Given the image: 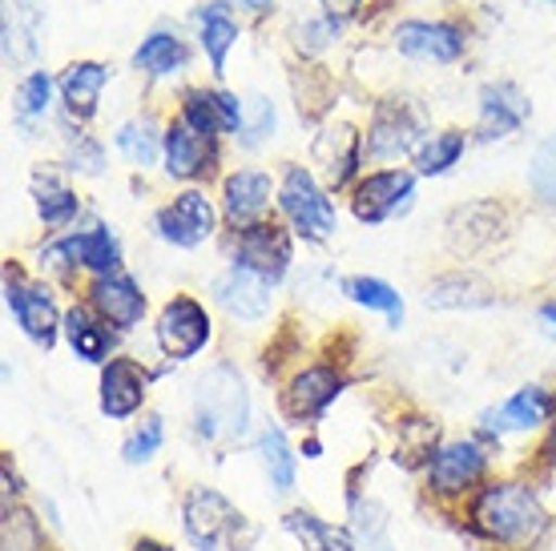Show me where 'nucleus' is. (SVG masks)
<instances>
[{"label":"nucleus","mask_w":556,"mask_h":551,"mask_svg":"<svg viewBox=\"0 0 556 551\" xmlns=\"http://www.w3.org/2000/svg\"><path fill=\"white\" fill-rule=\"evenodd\" d=\"M181 515H186V536L202 551H251L254 536H258L251 520L210 487H194L186 496Z\"/></svg>","instance_id":"1"},{"label":"nucleus","mask_w":556,"mask_h":551,"mask_svg":"<svg viewBox=\"0 0 556 551\" xmlns=\"http://www.w3.org/2000/svg\"><path fill=\"white\" fill-rule=\"evenodd\" d=\"M476 527L496 543H532L544 531V511L536 503L529 487L520 483H501L488 487L484 496L476 499Z\"/></svg>","instance_id":"2"},{"label":"nucleus","mask_w":556,"mask_h":551,"mask_svg":"<svg viewBox=\"0 0 556 551\" xmlns=\"http://www.w3.org/2000/svg\"><path fill=\"white\" fill-rule=\"evenodd\" d=\"M247 414H251V399L242 390V379H238L230 367H214V371L198 383L194 395V431L210 443H226L238 439L247 431Z\"/></svg>","instance_id":"3"},{"label":"nucleus","mask_w":556,"mask_h":551,"mask_svg":"<svg viewBox=\"0 0 556 551\" xmlns=\"http://www.w3.org/2000/svg\"><path fill=\"white\" fill-rule=\"evenodd\" d=\"M278 206L294 221V230L303 238H311V242H323V238L334 234V206L327 202V193L315 185L311 169L303 166L287 169V181L278 190Z\"/></svg>","instance_id":"4"},{"label":"nucleus","mask_w":556,"mask_h":551,"mask_svg":"<svg viewBox=\"0 0 556 551\" xmlns=\"http://www.w3.org/2000/svg\"><path fill=\"white\" fill-rule=\"evenodd\" d=\"M412 193H416V181L404 169H379V174H367V178L355 185V197H351V209L355 218L376 226V221H388L391 214L412 206Z\"/></svg>","instance_id":"5"},{"label":"nucleus","mask_w":556,"mask_h":551,"mask_svg":"<svg viewBox=\"0 0 556 551\" xmlns=\"http://www.w3.org/2000/svg\"><path fill=\"white\" fill-rule=\"evenodd\" d=\"M157 343L169 359H194L210 343V318L194 298H174L157 318Z\"/></svg>","instance_id":"6"},{"label":"nucleus","mask_w":556,"mask_h":551,"mask_svg":"<svg viewBox=\"0 0 556 551\" xmlns=\"http://www.w3.org/2000/svg\"><path fill=\"white\" fill-rule=\"evenodd\" d=\"M153 226L174 246H198V242H206L214 234V206L206 202V193L186 190L166 209H157Z\"/></svg>","instance_id":"7"},{"label":"nucleus","mask_w":556,"mask_h":551,"mask_svg":"<svg viewBox=\"0 0 556 551\" xmlns=\"http://www.w3.org/2000/svg\"><path fill=\"white\" fill-rule=\"evenodd\" d=\"M238 266H247L266 282H278L291 266V238L278 226H247L238 234Z\"/></svg>","instance_id":"8"},{"label":"nucleus","mask_w":556,"mask_h":551,"mask_svg":"<svg viewBox=\"0 0 556 551\" xmlns=\"http://www.w3.org/2000/svg\"><path fill=\"white\" fill-rule=\"evenodd\" d=\"M395 44H400V53L419 56V61H440V65L464 53L459 28L444 25V21H404L395 28Z\"/></svg>","instance_id":"9"},{"label":"nucleus","mask_w":556,"mask_h":551,"mask_svg":"<svg viewBox=\"0 0 556 551\" xmlns=\"http://www.w3.org/2000/svg\"><path fill=\"white\" fill-rule=\"evenodd\" d=\"M45 258L53 266H89V270L113 274L122 249H117V238H113L105 226H93V230H85V234H73V238H65V242H56V246H49Z\"/></svg>","instance_id":"10"},{"label":"nucleus","mask_w":556,"mask_h":551,"mask_svg":"<svg viewBox=\"0 0 556 551\" xmlns=\"http://www.w3.org/2000/svg\"><path fill=\"white\" fill-rule=\"evenodd\" d=\"M214 133H202L190 121H178L166 133V169L174 178H202L214 169Z\"/></svg>","instance_id":"11"},{"label":"nucleus","mask_w":556,"mask_h":551,"mask_svg":"<svg viewBox=\"0 0 556 551\" xmlns=\"http://www.w3.org/2000/svg\"><path fill=\"white\" fill-rule=\"evenodd\" d=\"M4 294H9V306H13L16 322L25 326V334L33 343L41 346H53L56 338V306L49 298V290L45 286H28V282H16L9 278L4 282Z\"/></svg>","instance_id":"12"},{"label":"nucleus","mask_w":556,"mask_h":551,"mask_svg":"<svg viewBox=\"0 0 556 551\" xmlns=\"http://www.w3.org/2000/svg\"><path fill=\"white\" fill-rule=\"evenodd\" d=\"M214 294H218V303L230 310L235 318H247V322H254V318L266 315V306H270V282H266L263 274H254V270H247V266H230L218 282H214Z\"/></svg>","instance_id":"13"},{"label":"nucleus","mask_w":556,"mask_h":551,"mask_svg":"<svg viewBox=\"0 0 556 551\" xmlns=\"http://www.w3.org/2000/svg\"><path fill=\"white\" fill-rule=\"evenodd\" d=\"M150 374L141 371L134 359H110V367L101 371V411L113 419H126L141 407L146 399Z\"/></svg>","instance_id":"14"},{"label":"nucleus","mask_w":556,"mask_h":551,"mask_svg":"<svg viewBox=\"0 0 556 551\" xmlns=\"http://www.w3.org/2000/svg\"><path fill=\"white\" fill-rule=\"evenodd\" d=\"M484 463L488 459L476 443H447L444 451H435V459H431V487L444 496L464 491L484 475Z\"/></svg>","instance_id":"15"},{"label":"nucleus","mask_w":556,"mask_h":551,"mask_svg":"<svg viewBox=\"0 0 556 551\" xmlns=\"http://www.w3.org/2000/svg\"><path fill=\"white\" fill-rule=\"evenodd\" d=\"M93 306L101 310V318H105V322H113V326L129 331V326H138L141 315H146V294L134 286V278L101 274L98 282H93Z\"/></svg>","instance_id":"16"},{"label":"nucleus","mask_w":556,"mask_h":551,"mask_svg":"<svg viewBox=\"0 0 556 551\" xmlns=\"http://www.w3.org/2000/svg\"><path fill=\"white\" fill-rule=\"evenodd\" d=\"M529 117V101L520 97L516 85H488L480 93V133L488 141L516 133Z\"/></svg>","instance_id":"17"},{"label":"nucleus","mask_w":556,"mask_h":551,"mask_svg":"<svg viewBox=\"0 0 556 551\" xmlns=\"http://www.w3.org/2000/svg\"><path fill=\"white\" fill-rule=\"evenodd\" d=\"M339 386H343V379H339L331 367H311V371H303L291 383L282 407H287L291 419H315V414H323L334 402Z\"/></svg>","instance_id":"18"},{"label":"nucleus","mask_w":556,"mask_h":551,"mask_svg":"<svg viewBox=\"0 0 556 551\" xmlns=\"http://www.w3.org/2000/svg\"><path fill=\"white\" fill-rule=\"evenodd\" d=\"M548 414H553V395L544 386H525V390H516L513 399L504 402L501 411H488V427L529 431V427H541Z\"/></svg>","instance_id":"19"},{"label":"nucleus","mask_w":556,"mask_h":551,"mask_svg":"<svg viewBox=\"0 0 556 551\" xmlns=\"http://www.w3.org/2000/svg\"><path fill=\"white\" fill-rule=\"evenodd\" d=\"M101 89H105V65H98V61H77V65L65 73V81H61L65 110H70L77 121L93 117V113H98Z\"/></svg>","instance_id":"20"},{"label":"nucleus","mask_w":556,"mask_h":551,"mask_svg":"<svg viewBox=\"0 0 556 551\" xmlns=\"http://www.w3.org/2000/svg\"><path fill=\"white\" fill-rule=\"evenodd\" d=\"M412 141H416V117L404 110V105H383L376 113V125H371V153L376 157H400V153L412 150Z\"/></svg>","instance_id":"21"},{"label":"nucleus","mask_w":556,"mask_h":551,"mask_svg":"<svg viewBox=\"0 0 556 551\" xmlns=\"http://www.w3.org/2000/svg\"><path fill=\"white\" fill-rule=\"evenodd\" d=\"M270 202V178L258 169H242L235 178H226V218L251 221L258 218Z\"/></svg>","instance_id":"22"},{"label":"nucleus","mask_w":556,"mask_h":551,"mask_svg":"<svg viewBox=\"0 0 556 551\" xmlns=\"http://www.w3.org/2000/svg\"><path fill=\"white\" fill-rule=\"evenodd\" d=\"M198 25H202V49H206L210 65H214V73L223 77L226 73V53L235 49L238 41V21L230 16V4H206L202 13H198Z\"/></svg>","instance_id":"23"},{"label":"nucleus","mask_w":556,"mask_h":551,"mask_svg":"<svg viewBox=\"0 0 556 551\" xmlns=\"http://www.w3.org/2000/svg\"><path fill=\"white\" fill-rule=\"evenodd\" d=\"M65 334H70L73 350L89 362H101L113 346V334L105 331V322H98L89 310H70L65 315Z\"/></svg>","instance_id":"24"},{"label":"nucleus","mask_w":556,"mask_h":551,"mask_svg":"<svg viewBox=\"0 0 556 551\" xmlns=\"http://www.w3.org/2000/svg\"><path fill=\"white\" fill-rule=\"evenodd\" d=\"M134 65L153 77H169V73H178L186 65V49H181L178 37H169V33H153L141 41V49L134 53Z\"/></svg>","instance_id":"25"},{"label":"nucleus","mask_w":556,"mask_h":551,"mask_svg":"<svg viewBox=\"0 0 556 551\" xmlns=\"http://www.w3.org/2000/svg\"><path fill=\"white\" fill-rule=\"evenodd\" d=\"M287 527L303 539L306 551H355V548H351L348 531L323 524V520H315L311 511H291V515H287Z\"/></svg>","instance_id":"26"},{"label":"nucleus","mask_w":556,"mask_h":551,"mask_svg":"<svg viewBox=\"0 0 556 551\" xmlns=\"http://www.w3.org/2000/svg\"><path fill=\"white\" fill-rule=\"evenodd\" d=\"M459 153H464V133L444 129V133H431V138L419 145L416 166H419V174H447V169L459 162Z\"/></svg>","instance_id":"27"},{"label":"nucleus","mask_w":556,"mask_h":551,"mask_svg":"<svg viewBox=\"0 0 556 551\" xmlns=\"http://www.w3.org/2000/svg\"><path fill=\"white\" fill-rule=\"evenodd\" d=\"M258 451H263V463L270 471V483L278 491H291L294 487V456H291V443L278 427H266L263 439H258Z\"/></svg>","instance_id":"28"},{"label":"nucleus","mask_w":556,"mask_h":551,"mask_svg":"<svg viewBox=\"0 0 556 551\" xmlns=\"http://www.w3.org/2000/svg\"><path fill=\"white\" fill-rule=\"evenodd\" d=\"M343 290H348L359 306H367V310H383V315L400 326V318H404V303H400V294H395L388 282H379V278H348Z\"/></svg>","instance_id":"29"},{"label":"nucleus","mask_w":556,"mask_h":551,"mask_svg":"<svg viewBox=\"0 0 556 551\" xmlns=\"http://www.w3.org/2000/svg\"><path fill=\"white\" fill-rule=\"evenodd\" d=\"M37 209H41V218L49 226H65V221L77 214V193L65 190L56 178H37Z\"/></svg>","instance_id":"30"},{"label":"nucleus","mask_w":556,"mask_h":551,"mask_svg":"<svg viewBox=\"0 0 556 551\" xmlns=\"http://www.w3.org/2000/svg\"><path fill=\"white\" fill-rule=\"evenodd\" d=\"M532 190H536L541 202H548L556 209V133L532 157Z\"/></svg>","instance_id":"31"},{"label":"nucleus","mask_w":556,"mask_h":551,"mask_svg":"<svg viewBox=\"0 0 556 551\" xmlns=\"http://www.w3.org/2000/svg\"><path fill=\"white\" fill-rule=\"evenodd\" d=\"M181 121H190L194 129H202V133H214V138H218L223 117H218V101H214V93H202V89H194V93L186 97V105H181Z\"/></svg>","instance_id":"32"},{"label":"nucleus","mask_w":556,"mask_h":551,"mask_svg":"<svg viewBox=\"0 0 556 551\" xmlns=\"http://www.w3.org/2000/svg\"><path fill=\"white\" fill-rule=\"evenodd\" d=\"M117 145H122V153H126L129 162H138V166H153V157H157V138H153L146 125H122Z\"/></svg>","instance_id":"33"},{"label":"nucleus","mask_w":556,"mask_h":551,"mask_svg":"<svg viewBox=\"0 0 556 551\" xmlns=\"http://www.w3.org/2000/svg\"><path fill=\"white\" fill-rule=\"evenodd\" d=\"M49 93H53L49 73H28L25 81H21V93H16V110L25 113V117H41L49 110Z\"/></svg>","instance_id":"34"},{"label":"nucleus","mask_w":556,"mask_h":551,"mask_svg":"<svg viewBox=\"0 0 556 551\" xmlns=\"http://www.w3.org/2000/svg\"><path fill=\"white\" fill-rule=\"evenodd\" d=\"M275 129V110L266 97H251V121H242V145H258Z\"/></svg>","instance_id":"35"},{"label":"nucleus","mask_w":556,"mask_h":551,"mask_svg":"<svg viewBox=\"0 0 556 551\" xmlns=\"http://www.w3.org/2000/svg\"><path fill=\"white\" fill-rule=\"evenodd\" d=\"M157 447H162V419H150V423H141L138 435L126 443V463H146V459H153Z\"/></svg>","instance_id":"36"},{"label":"nucleus","mask_w":556,"mask_h":551,"mask_svg":"<svg viewBox=\"0 0 556 551\" xmlns=\"http://www.w3.org/2000/svg\"><path fill=\"white\" fill-rule=\"evenodd\" d=\"M214 101H218V117H223V133H242V105H238L235 93H214Z\"/></svg>","instance_id":"37"},{"label":"nucleus","mask_w":556,"mask_h":551,"mask_svg":"<svg viewBox=\"0 0 556 551\" xmlns=\"http://www.w3.org/2000/svg\"><path fill=\"white\" fill-rule=\"evenodd\" d=\"M319 4L334 16V21H343V16H355V13H359L363 0H319Z\"/></svg>","instance_id":"38"},{"label":"nucleus","mask_w":556,"mask_h":551,"mask_svg":"<svg viewBox=\"0 0 556 551\" xmlns=\"http://www.w3.org/2000/svg\"><path fill=\"white\" fill-rule=\"evenodd\" d=\"M541 322H544V331H548L556 338V306H544V310H541Z\"/></svg>","instance_id":"39"},{"label":"nucleus","mask_w":556,"mask_h":551,"mask_svg":"<svg viewBox=\"0 0 556 551\" xmlns=\"http://www.w3.org/2000/svg\"><path fill=\"white\" fill-rule=\"evenodd\" d=\"M238 4H242V9H251V13H266L275 0H238Z\"/></svg>","instance_id":"40"},{"label":"nucleus","mask_w":556,"mask_h":551,"mask_svg":"<svg viewBox=\"0 0 556 551\" xmlns=\"http://www.w3.org/2000/svg\"><path fill=\"white\" fill-rule=\"evenodd\" d=\"M134 551H166V548H162V543H153V539H141V543Z\"/></svg>","instance_id":"41"}]
</instances>
